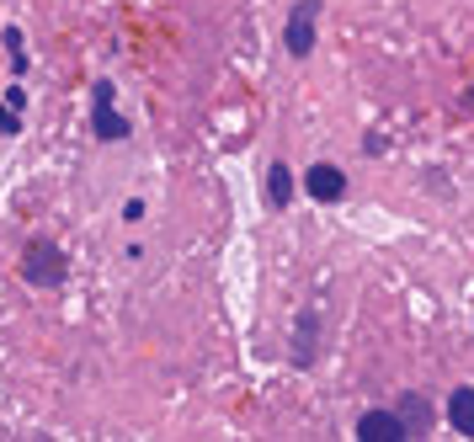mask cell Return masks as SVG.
<instances>
[{
	"label": "cell",
	"mask_w": 474,
	"mask_h": 442,
	"mask_svg": "<svg viewBox=\"0 0 474 442\" xmlns=\"http://www.w3.org/2000/svg\"><path fill=\"white\" fill-rule=\"evenodd\" d=\"M448 427L459 432V437H474V389H453L448 394Z\"/></svg>",
	"instance_id": "9c48e42d"
},
{
	"label": "cell",
	"mask_w": 474,
	"mask_h": 442,
	"mask_svg": "<svg viewBox=\"0 0 474 442\" xmlns=\"http://www.w3.org/2000/svg\"><path fill=\"white\" fill-rule=\"evenodd\" d=\"M16 134H22V112L11 102H0V139H16Z\"/></svg>",
	"instance_id": "30bf717a"
},
{
	"label": "cell",
	"mask_w": 474,
	"mask_h": 442,
	"mask_svg": "<svg viewBox=\"0 0 474 442\" xmlns=\"http://www.w3.org/2000/svg\"><path fill=\"white\" fill-rule=\"evenodd\" d=\"M288 203H294V166H288V161H272V166H267V208L283 214Z\"/></svg>",
	"instance_id": "ba28073f"
},
{
	"label": "cell",
	"mask_w": 474,
	"mask_h": 442,
	"mask_svg": "<svg viewBox=\"0 0 474 442\" xmlns=\"http://www.w3.org/2000/svg\"><path fill=\"white\" fill-rule=\"evenodd\" d=\"M304 192H309L314 203H325V208H331V203H342V198H347V170L331 166V161H320V166L304 170Z\"/></svg>",
	"instance_id": "8992f818"
},
{
	"label": "cell",
	"mask_w": 474,
	"mask_h": 442,
	"mask_svg": "<svg viewBox=\"0 0 474 442\" xmlns=\"http://www.w3.org/2000/svg\"><path fill=\"white\" fill-rule=\"evenodd\" d=\"M357 437L362 442H411L415 432L400 421V410H362L357 416Z\"/></svg>",
	"instance_id": "5b68a950"
},
{
	"label": "cell",
	"mask_w": 474,
	"mask_h": 442,
	"mask_svg": "<svg viewBox=\"0 0 474 442\" xmlns=\"http://www.w3.org/2000/svg\"><path fill=\"white\" fill-rule=\"evenodd\" d=\"M320 11H325V0H298L294 11H288V27H283V49H288V59H309L314 54Z\"/></svg>",
	"instance_id": "277c9868"
},
{
	"label": "cell",
	"mask_w": 474,
	"mask_h": 442,
	"mask_svg": "<svg viewBox=\"0 0 474 442\" xmlns=\"http://www.w3.org/2000/svg\"><path fill=\"white\" fill-rule=\"evenodd\" d=\"M113 97H118V91H113V80H96V86H91V134H96L102 144L128 139V117L118 112Z\"/></svg>",
	"instance_id": "3957f363"
},
{
	"label": "cell",
	"mask_w": 474,
	"mask_h": 442,
	"mask_svg": "<svg viewBox=\"0 0 474 442\" xmlns=\"http://www.w3.org/2000/svg\"><path fill=\"white\" fill-rule=\"evenodd\" d=\"M123 219L139 224V219H144V203H139V198H133V203H123Z\"/></svg>",
	"instance_id": "7c38bea8"
},
{
	"label": "cell",
	"mask_w": 474,
	"mask_h": 442,
	"mask_svg": "<svg viewBox=\"0 0 474 442\" xmlns=\"http://www.w3.org/2000/svg\"><path fill=\"white\" fill-rule=\"evenodd\" d=\"M362 150H368V155H384V150H389V139H384V134H368V139H362Z\"/></svg>",
	"instance_id": "8fae6325"
},
{
	"label": "cell",
	"mask_w": 474,
	"mask_h": 442,
	"mask_svg": "<svg viewBox=\"0 0 474 442\" xmlns=\"http://www.w3.org/2000/svg\"><path fill=\"white\" fill-rule=\"evenodd\" d=\"M64 277H69V262H64V251L54 240H27L22 245V282L27 288H64Z\"/></svg>",
	"instance_id": "6da1fadb"
},
{
	"label": "cell",
	"mask_w": 474,
	"mask_h": 442,
	"mask_svg": "<svg viewBox=\"0 0 474 442\" xmlns=\"http://www.w3.org/2000/svg\"><path fill=\"white\" fill-rule=\"evenodd\" d=\"M395 410H400V421L411 427L415 437H426V432H432V416H437V410H432V400H426V394H415V389H406V394L395 400Z\"/></svg>",
	"instance_id": "52a82bcc"
},
{
	"label": "cell",
	"mask_w": 474,
	"mask_h": 442,
	"mask_svg": "<svg viewBox=\"0 0 474 442\" xmlns=\"http://www.w3.org/2000/svg\"><path fill=\"white\" fill-rule=\"evenodd\" d=\"M288 363L298 373H309L320 363V304H304L294 315V336H288Z\"/></svg>",
	"instance_id": "7a4b0ae2"
}]
</instances>
